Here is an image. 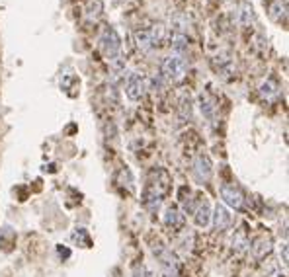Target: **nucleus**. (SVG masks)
<instances>
[{"mask_svg":"<svg viewBox=\"0 0 289 277\" xmlns=\"http://www.w3.org/2000/svg\"><path fill=\"white\" fill-rule=\"evenodd\" d=\"M135 41H137V47H139L141 51H144V53L153 51V49L156 47L151 30H139V32L135 34Z\"/></svg>","mask_w":289,"mask_h":277,"instance_id":"9d476101","label":"nucleus"},{"mask_svg":"<svg viewBox=\"0 0 289 277\" xmlns=\"http://www.w3.org/2000/svg\"><path fill=\"white\" fill-rule=\"evenodd\" d=\"M194 174L196 178L200 180V182H207L213 174V166H211V160H209V156L201 155L196 158V162H194Z\"/></svg>","mask_w":289,"mask_h":277,"instance_id":"0eeeda50","label":"nucleus"},{"mask_svg":"<svg viewBox=\"0 0 289 277\" xmlns=\"http://www.w3.org/2000/svg\"><path fill=\"white\" fill-rule=\"evenodd\" d=\"M162 74L170 80V82H180L184 80L186 72H188V63L182 55H168L162 61Z\"/></svg>","mask_w":289,"mask_h":277,"instance_id":"f03ea898","label":"nucleus"},{"mask_svg":"<svg viewBox=\"0 0 289 277\" xmlns=\"http://www.w3.org/2000/svg\"><path fill=\"white\" fill-rule=\"evenodd\" d=\"M100 12H102V2L100 0H92L88 4V8H86V18L88 20H96L100 16Z\"/></svg>","mask_w":289,"mask_h":277,"instance_id":"aec40b11","label":"nucleus"},{"mask_svg":"<svg viewBox=\"0 0 289 277\" xmlns=\"http://www.w3.org/2000/svg\"><path fill=\"white\" fill-rule=\"evenodd\" d=\"M231 222H233V217H231V213L227 211L225 205H217L215 207V213H213V226L223 233V231H227L229 226H231Z\"/></svg>","mask_w":289,"mask_h":277,"instance_id":"6e6552de","label":"nucleus"},{"mask_svg":"<svg viewBox=\"0 0 289 277\" xmlns=\"http://www.w3.org/2000/svg\"><path fill=\"white\" fill-rule=\"evenodd\" d=\"M217 70L221 72L223 77H231L234 70V63L231 57H221V61H217Z\"/></svg>","mask_w":289,"mask_h":277,"instance_id":"a211bd4d","label":"nucleus"},{"mask_svg":"<svg viewBox=\"0 0 289 277\" xmlns=\"http://www.w3.org/2000/svg\"><path fill=\"white\" fill-rule=\"evenodd\" d=\"M180 117L191 119V102H189V98H182V102H180Z\"/></svg>","mask_w":289,"mask_h":277,"instance_id":"412c9836","label":"nucleus"},{"mask_svg":"<svg viewBox=\"0 0 289 277\" xmlns=\"http://www.w3.org/2000/svg\"><path fill=\"white\" fill-rule=\"evenodd\" d=\"M279 264L283 267L287 266V244H281L279 246Z\"/></svg>","mask_w":289,"mask_h":277,"instance_id":"5701e85b","label":"nucleus"},{"mask_svg":"<svg viewBox=\"0 0 289 277\" xmlns=\"http://www.w3.org/2000/svg\"><path fill=\"white\" fill-rule=\"evenodd\" d=\"M278 84L272 80V78H268L262 82V86H260V94H262V98H266V100H272L274 96H278Z\"/></svg>","mask_w":289,"mask_h":277,"instance_id":"4468645a","label":"nucleus"},{"mask_svg":"<svg viewBox=\"0 0 289 277\" xmlns=\"http://www.w3.org/2000/svg\"><path fill=\"white\" fill-rule=\"evenodd\" d=\"M270 16L274 18V20H281V18H285V12H287V0H276L272 6H270Z\"/></svg>","mask_w":289,"mask_h":277,"instance_id":"2eb2a0df","label":"nucleus"},{"mask_svg":"<svg viewBox=\"0 0 289 277\" xmlns=\"http://www.w3.org/2000/svg\"><path fill=\"white\" fill-rule=\"evenodd\" d=\"M188 47H189L188 35L172 32V35H170V49L174 51V55H182L184 51H188Z\"/></svg>","mask_w":289,"mask_h":277,"instance_id":"9b49d317","label":"nucleus"},{"mask_svg":"<svg viewBox=\"0 0 289 277\" xmlns=\"http://www.w3.org/2000/svg\"><path fill=\"white\" fill-rule=\"evenodd\" d=\"M221 197L223 201H225L229 207H233V209H243V207H245V197H243V193L234 188V186H223Z\"/></svg>","mask_w":289,"mask_h":277,"instance_id":"423d86ee","label":"nucleus"},{"mask_svg":"<svg viewBox=\"0 0 289 277\" xmlns=\"http://www.w3.org/2000/svg\"><path fill=\"white\" fill-rule=\"evenodd\" d=\"M211 221V211H209V205H207V201H203L198 211H196V224L201 226V229H205L207 224Z\"/></svg>","mask_w":289,"mask_h":277,"instance_id":"ddd939ff","label":"nucleus"},{"mask_svg":"<svg viewBox=\"0 0 289 277\" xmlns=\"http://www.w3.org/2000/svg\"><path fill=\"white\" fill-rule=\"evenodd\" d=\"M168 188H170V178H168L166 170H153L147 189H144V205L151 209H156L162 197L168 193Z\"/></svg>","mask_w":289,"mask_h":277,"instance_id":"f257e3e1","label":"nucleus"},{"mask_svg":"<svg viewBox=\"0 0 289 277\" xmlns=\"http://www.w3.org/2000/svg\"><path fill=\"white\" fill-rule=\"evenodd\" d=\"M164 224L170 226V229H180L184 224V215L178 207H168L164 211Z\"/></svg>","mask_w":289,"mask_h":277,"instance_id":"f8f14e48","label":"nucleus"},{"mask_svg":"<svg viewBox=\"0 0 289 277\" xmlns=\"http://www.w3.org/2000/svg\"><path fill=\"white\" fill-rule=\"evenodd\" d=\"M133 277H153V273H151L144 266H135Z\"/></svg>","mask_w":289,"mask_h":277,"instance_id":"4be33fe9","label":"nucleus"},{"mask_svg":"<svg viewBox=\"0 0 289 277\" xmlns=\"http://www.w3.org/2000/svg\"><path fill=\"white\" fill-rule=\"evenodd\" d=\"M155 256L160 260V266L166 269L168 273H178V269H180V264H178V260H176V256L172 254V250H168L166 246H162V244H156L155 248Z\"/></svg>","mask_w":289,"mask_h":277,"instance_id":"39448f33","label":"nucleus"},{"mask_svg":"<svg viewBox=\"0 0 289 277\" xmlns=\"http://www.w3.org/2000/svg\"><path fill=\"white\" fill-rule=\"evenodd\" d=\"M144 90H147V82H144V77L139 74V72H131L127 77V82H125V94L129 100H141L144 96Z\"/></svg>","mask_w":289,"mask_h":277,"instance_id":"20e7f679","label":"nucleus"},{"mask_svg":"<svg viewBox=\"0 0 289 277\" xmlns=\"http://www.w3.org/2000/svg\"><path fill=\"white\" fill-rule=\"evenodd\" d=\"M233 250H236V252H245L246 248L250 246V242H248V238H246V233L245 231H236L233 236Z\"/></svg>","mask_w":289,"mask_h":277,"instance_id":"dca6fc26","label":"nucleus"},{"mask_svg":"<svg viewBox=\"0 0 289 277\" xmlns=\"http://www.w3.org/2000/svg\"><path fill=\"white\" fill-rule=\"evenodd\" d=\"M200 108H201V113L207 117V119H213V115H215V106H213V102L207 98V96H200Z\"/></svg>","mask_w":289,"mask_h":277,"instance_id":"6ab92c4d","label":"nucleus"},{"mask_svg":"<svg viewBox=\"0 0 289 277\" xmlns=\"http://www.w3.org/2000/svg\"><path fill=\"white\" fill-rule=\"evenodd\" d=\"M100 45H102L104 55L108 57L110 61H113V59L119 57V51H122V39H119V35H117V32H115L113 28H106V30L102 32Z\"/></svg>","mask_w":289,"mask_h":277,"instance_id":"7ed1b4c3","label":"nucleus"},{"mask_svg":"<svg viewBox=\"0 0 289 277\" xmlns=\"http://www.w3.org/2000/svg\"><path fill=\"white\" fill-rule=\"evenodd\" d=\"M238 22H240V26H250V23L254 22V12H252V6H250L248 2H245V4L240 6Z\"/></svg>","mask_w":289,"mask_h":277,"instance_id":"f3484780","label":"nucleus"},{"mask_svg":"<svg viewBox=\"0 0 289 277\" xmlns=\"http://www.w3.org/2000/svg\"><path fill=\"white\" fill-rule=\"evenodd\" d=\"M166 277H174V275H166Z\"/></svg>","mask_w":289,"mask_h":277,"instance_id":"b1692460","label":"nucleus"},{"mask_svg":"<svg viewBox=\"0 0 289 277\" xmlns=\"http://www.w3.org/2000/svg\"><path fill=\"white\" fill-rule=\"evenodd\" d=\"M250 250H252L254 258H258V260L266 258L272 252V238L270 236H258L254 242H252V246H250Z\"/></svg>","mask_w":289,"mask_h":277,"instance_id":"1a4fd4ad","label":"nucleus"}]
</instances>
